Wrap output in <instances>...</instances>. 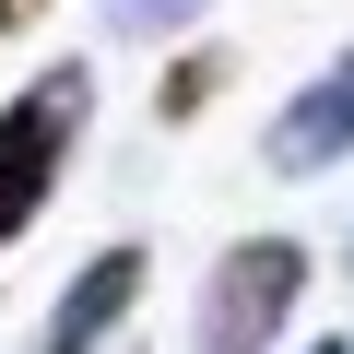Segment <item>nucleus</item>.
<instances>
[{"instance_id": "423d86ee", "label": "nucleus", "mask_w": 354, "mask_h": 354, "mask_svg": "<svg viewBox=\"0 0 354 354\" xmlns=\"http://www.w3.org/2000/svg\"><path fill=\"white\" fill-rule=\"evenodd\" d=\"M189 12H213V0H106L118 36H165V24H189Z\"/></svg>"}, {"instance_id": "6e6552de", "label": "nucleus", "mask_w": 354, "mask_h": 354, "mask_svg": "<svg viewBox=\"0 0 354 354\" xmlns=\"http://www.w3.org/2000/svg\"><path fill=\"white\" fill-rule=\"evenodd\" d=\"M307 354H354V342H307Z\"/></svg>"}, {"instance_id": "f257e3e1", "label": "nucleus", "mask_w": 354, "mask_h": 354, "mask_svg": "<svg viewBox=\"0 0 354 354\" xmlns=\"http://www.w3.org/2000/svg\"><path fill=\"white\" fill-rule=\"evenodd\" d=\"M83 118H95V83H83V59H71V71H36L12 106H0V248H12V236L48 213L59 165H71V142H83Z\"/></svg>"}, {"instance_id": "f03ea898", "label": "nucleus", "mask_w": 354, "mask_h": 354, "mask_svg": "<svg viewBox=\"0 0 354 354\" xmlns=\"http://www.w3.org/2000/svg\"><path fill=\"white\" fill-rule=\"evenodd\" d=\"M295 295H307V248L295 236H236L201 283V354H272Z\"/></svg>"}, {"instance_id": "39448f33", "label": "nucleus", "mask_w": 354, "mask_h": 354, "mask_svg": "<svg viewBox=\"0 0 354 354\" xmlns=\"http://www.w3.org/2000/svg\"><path fill=\"white\" fill-rule=\"evenodd\" d=\"M213 83H225V59H213V48H201V59H177V71L153 83V118H165V130H177V118H201V106H213Z\"/></svg>"}, {"instance_id": "0eeeda50", "label": "nucleus", "mask_w": 354, "mask_h": 354, "mask_svg": "<svg viewBox=\"0 0 354 354\" xmlns=\"http://www.w3.org/2000/svg\"><path fill=\"white\" fill-rule=\"evenodd\" d=\"M24 24H48V0H0V36H24Z\"/></svg>"}, {"instance_id": "1a4fd4ad", "label": "nucleus", "mask_w": 354, "mask_h": 354, "mask_svg": "<svg viewBox=\"0 0 354 354\" xmlns=\"http://www.w3.org/2000/svg\"><path fill=\"white\" fill-rule=\"evenodd\" d=\"M342 260H354V236H342Z\"/></svg>"}, {"instance_id": "7ed1b4c3", "label": "nucleus", "mask_w": 354, "mask_h": 354, "mask_svg": "<svg viewBox=\"0 0 354 354\" xmlns=\"http://www.w3.org/2000/svg\"><path fill=\"white\" fill-rule=\"evenodd\" d=\"M342 153H354V48H342L319 83H295L283 118H272V165H283V177H319V165H342Z\"/></svg>"}, {"instance_id": "20e7f679", "label": "nucleus", "mask_w": 354, "mask_h": 354, "mask_svg": "<svg viewBox=\"0 0 354 354\" xmlns=\"http://www.w3.org/2000/svg\"><path fill=\"white\" fill-rule=\"evenodd\" d=\"M142 272H153V260H142L130 236H118V248H95V260H83V283L59 295V319H48V342H36V354H95V342L142 307Z\"/></svg>"}]
</instances>
